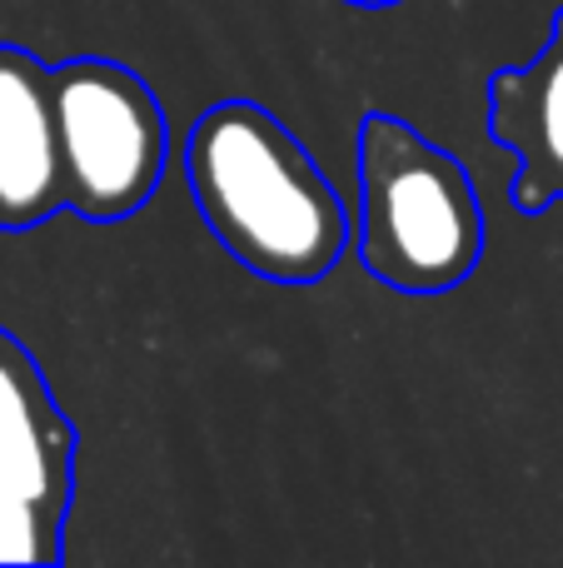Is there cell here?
Wrapping results in <instances>:
<instances>
[{"label": "cell", "mask_w": 563, "mask_h": 568, "mask_svg": "<svg viewBox=\"0 0 563 568\" xmlns=\"http://www.w3.org/2000/svg\"><path fill=\"white\" fill-rule=\"evenodd\" d=\"M60 524V514L0 479V564H55Z\"/></svg>", "instance_id": "obj_7"}, {"label": "cell", "mask_w": 563, "mask_h": 568, "mask_svg": "<svg viewBox=\"0 0 563 568\" xmlns=\"http://www.w3.org/2000/svg\"><path fill=\"white\" fill-rule=\"evenodd\" d=\"M359 220L355 255L399 294H444L484 255V210L474 180L449 150L429 145L409 120H359Z\"/></svg>", "instance_id": "obj_2"}, {"label": "cell", "mask_w": 563, "mask_h": 568, "mask_svg": "<svg viewBox=\"0 0 563 568\" xmlns=\"http://www.w3.org/2000/svg\"><path fill=\"white\" fill-rule=\"evenodd\" d=\"M50 120L65 210L125 220L155 195L170 160V125L135 70L115 60H70L50 70Z\"/></svg>", "instance_id": "obj_3"}, {"label": "cell", "mask_w": 563, "mask_h": 568, "mask_svg": "<svg viewBox=\"0 0 563 568\" xmlns=\"http://www.w3.org/2000/svg\"><path fill=\"white\" fill-rule=\"evenodd\" d=\"M70 454L75 434L50 399L35 359L10 334H0V479L65 519Z\"/></svg>", "instance_id": "obj_6"}, {"label": "cell", "mask_w": 563, "mask_h": 568, "mask_svg": "<svg viewBox=\"0 0 563 568\" xmlns=\"http://www.w3.org/2000/svg\"><path fill=\"white\" fill-rule=\"evenodd\" d=\"M489 130L519 160L509 195L524 215H544L563 200V10L529 65L489 80Z\"/></svg>", "instance_id": "obj_4"}, {"label": "cell", "mask_w": 563, "mask_h": 568, "mask_svg": "<svg viewBox=\"0 0 563 568\" xmlns=\"http://www.w3.org/2000/svg\"><path fill=\"white\" fill-rule=\"evenodd\" d=\"M60 210L50 70L0 45V230H30Z\"/></svg>", "instance_id": "obj_5"}, {"label": "cell", "mask_w": 563, "mask_h": 568, "mask_svg": "<svg viewBox=\"0 0 563 568\" xmlns=\"http://www.w3.org/2000/svg\"><path fill=\"white\" fill-rule=\"evenodd\" d=\"M185 180L219 245L275 284L325 280L349 245L339 190L265 105L205 110L185 140Z\"/></svg>", "instance_id": "obj_1"}, {"label": "cell", "mask_w": 563, "mask_h": 568, "mask_svg": "<svg viewBox=\"0 0 563 568\" xmlns=\"http://www.w3.org/2000/svg\"><path fill=\"white\" fill-rule=\"evenodd\" d=\"M349 6H395V0H349Z\"/></svg>", "instance_id": "obj_8"}]
</instances>
